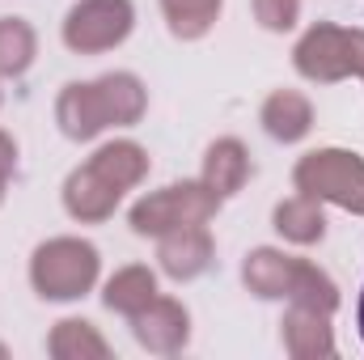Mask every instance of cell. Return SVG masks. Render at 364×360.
<instances>
[{"mask_svg": "<svg viewBox=\"0 0 364 360\" xmlns=\"http://www.w3.org/2000/svg\"><path fill=\"white\" fill-rule=\"evenodd\" d=\"M47 348L55 356H106V339L93 331V322H81V318H64Z\"/></svg>", "mask_w": 364, "mask_h": 360, "instance_id": "obj_19", "label": "cell"}, {"mask_svg": "<svg viewBox=\"0 0 364 360\" xmlns=\"http://www.w3.org/2000/svg\"><path fill=\"white\" fill-rule=\"evenodd\" d=\"M157 297V275L149 268H123L110 275V284H106V305L110 309H119V314H127V318H136L149 301Z\"/></svg>", "mask_w": 364, "mask_h": 360, "instance_id": "obj_15", "label": "cell"}, {"mask_svg": "<svg viewBox=\"0 0 364 360\" xmlns=\"http://www.w3.org/2000/svg\"><path fill=\"white\" fill-rule=\"evenodd\" d=\"M292 182L309 199H331L348 212L364 216V162L348 149H314L296 162Z\"/></svg>", "mask_w": 364, "mask_h": 360, "instance_id": "obj_4", "label": "cell"}, {"mask_svg": "<svg viewBox=\"0 0 364 360\" xmlns=\"http://www.w3.org/2000/svg\"><path fill=\"white\" fill-rule=\"evenodd\" d=\"M55 119H60V132L68 140H93L97 132L110 127V110H106V97L102 85H64L60 102H55Z\"/></svg>", "mask_w": 364, "mask_h": 360, "instance_id": "obj_8", "label": "cell"}, {"mask_svg": "<svg viewBox=\"0 0 364 360\" xmlns=\"http://www.w3.org/2000/svg\"><path fill=\"white\" fill-rule=\"evenodd\" d=\"M34 30L26 17H0V77H21L34 64Z\"/></svg>", "mask_w": 364, "mask_h": 360, "instance_id": "obj_17", "label": "cell"}, {"mask_svg": "<svg viewBox=\"0 0 364 360\" xmlns=\"http://www.w3.org/2000/svg\"><path fill=\"white\" fill-rule=\"evenodd\" d=\"M296 73L309 81H343V77H364V30H343V26H314L296 51Z\"/></svg>", "mask_w": 364, "mask_h": 360, "instance_id": "obj_5", "label": "cell"}, {"mask_svg": "<svg viewBox=\"0 0 364 360\" xmlns=\"http://www.w3.org/2000/svg\"><path fill=\"white\" fill-rule=\"evenodd\" d=\"M161 13L174 38H203L220 17V0H161Z\"/></svg>", "mask_w": 364, "mask_h": 360, "instance_id": "obj_18", "label": "cell"}, {"mask_svg": "<svg viewBox=\"0 0 364 360\" xmlns=\"http://www.w3.org/2000/svg\"><path fill=\"white\" fill-rule=\"evenodd\" d=\"M326 318L331 314H322L314 305H292L288 318H284V348L292 356H331L335 344H331Z\"/></svg>", "mask_w": 364, "mask_h": 360, "instance_id": "obj_13", "label": "cell"}, {"mask_svg": "<svg viewBox=\"0 0 364 360\" xmlns=\"http://www.w3.org/2000/svg\"><path fill=\"white\" fill-rule=\"evenodd\" d=\"M136 26L132 0H81L64 17V43L81 55H97L119 47Z\"/></svg>", "mask_w": 364, "mask_h": 360, "instance_id": "obj_6", "label": "cell"}, {"mask_svg": "<svg viewBox=\"0 0 364 360\" xmlns=\"http://www.w3.org/2000/svg\"><path fill=\"white\" fill-rule=\"evenodd\" d=\"M212 233L203 225H186V229H174V233H161V246H157V259H161V271L174 275V280H195L212 268Z\"/></svg>", "mask_w": 364, "mask_h": 360, "instance_id": "obj_10", "label": "cell"}, {"mask_svg": "<svg viewBox=\"0 0 364 360\" xmlns=\"http://www.w3.org/2000/svg\"><path fill=\"white\" fill-rule=\"evenodd\" d=\"M242 280L259 297H292V305H314L322 314H335V305H339V292L326 280V271H318L309 259H292V255H279L267 246L246 255Z\"/></svg>", "mask_w": 364, "mask_h": 360, "instance_id": "obj_1", "label": "cell"}, {"mask_svg": "<svg viewBox=\"0 0 364 360\" xmlns=\"http://www.w3.org/2000/svg\"><path fill=\"white\" fill-rule=\"evenodd\" d=\"M263 127H267V136L284 140V144L309 136V127H314V106H309V97L296 93V90H275L272 97L263 102Z\"/></svg>", "mask_w": 364, "mask_h": 360, "instance_id": "obj_11", "label": "cell"}, {"mask_svg": "<svg viewBox=\"0 0 364 360\" xmlns=\"http://www.w3.org/2000/svg\"><path fill=\"white\" fill-rule=\"evenodd\" d=\"M102 97H106V110H110V127H127V123H136L140 115H144V85H140V77H132V73H106L102 81Z\"/></svg>", "mask_w": 364, "mask_h": 360, "instance_id": "obj_16", "label": "cell"}, {"mask_svg": "<svg viewBox=\"0 0 364 360\" xmlns=\"http://www.w3.org/2000/svg\"><path fill=\"white\" fill-rule=\"evenodd\" d=\"M132 322H136V335L149 352H178L191 335V314L174 297H153Z\"/></svg>", "mask_w": 364, "mask_h": 360, "instance_id": "obj_9", "label": "cell"}, {"mask_svg": "<svg viewBox=\"0 0 364 360\" xmlns=\"http://www.w3.org/2000/svg\"><path fill=\"white\" fill-rule=\"evenodd\" d=\"M246 179H250V157H246L242 140H233V136L216 140V144L208 149V162H203V182H208L220 199H229V195H237V191L246 186Z\"/></svg>", "mask_w": 364, "mask_h": 360, "instance_id": "obj_12", "label": "cell"}, {"mask_svg": "<svg viewBox=\"0 0 364 360\" xmlns=\"http://www.w3.org/2000/svg\"><path fill=\"white\" fill-rule=\"evenodd\" d=\"M17 166V144L0 132V203H4V186H9V174Z\"/></svg>", "mask_w": 364, "mask_h": 360, "instance_id": "obj_21", "label": "cell"}, {"mask_svg": "<svg viewBox=\"0 0 364 360\" xmlns=\"http://www.w3.org/2000/svg\"><path fill=\"white\" fill-rule=\"evenodd\" d=\"M356 327H360V339H364V288H360V309H356Z\"/></svg>", "mask_w": 364, "mask_h": 360, "instance_id": "obj_22", "label": "cell"}, {"mask_svg": "<svg viewBox=\"0 0 364 360\" xmlns=\"http://www.w3.org/2000/svg\"><path fill=\"white\" fill-rule=\"evenodd\" d=\"M220 208V195L208 186V182H174V186H161L153 195H144L136 208H132V229L140 238H161V233H174L186 225H208Z\"/></svg>", "mask_w": 364, "mask_h": 360, "instance_id": "obj_3", "label": "cell"}, {"mask_svg": "<svg viewBox=\"0 0 364 360\" xmlns=\"http://www.w3.org/2000/svg\"><path fill=\"white\" fill-rule=\"evenodd\" d=\"M119 199H123V186L93 162L73 170L68 182H64V208H68L73 221H106L119 208Z\"/></svg>", "mask_w": 364, "mask_h": 360, "instance_id": "obj_7", "label": "cell"}, {"mask_svg": "<svg viewBox=\"0 0 364 360\" xmlns=\"http://www.w3.org/2000/svg\"><path fill=\"white\" fill-rule=\"evenodd\" d=\"M275 229H279L288 242H296V246H314V242H322V233H326V216H322L318 199L292 195V199H284V203L275 208Z\"/></svg>", "mask_w": 364, "mask_h": 360, "instance_id": "obj_14", "label": "cell"}, {"mask_svg": "<svg viewBox=\"0 0 364 360\" xmlns=\"http://www.w3.org/2000/svg\"><path fill=\"white\" fill-rule=\"evenodd\" d=\"M97 280V250L81 238L43 242L30 259V284L43 301H77Z\"/></svg>", "mask_w": 364, "mask_h": 360, "instance_id": "obj_2", "label": "cell"}, {"mask_svg": "<svg viewBox=\"0 0 364 360\" xmlns=\"http://www.w3.org/2000/svg\"><path fill=\"white\" fill-rule=\"evenodd\" d=\"M301 13V0H255V17L267 30H292Z\"/></svg>", "mask_w": 364, "mask_h": 360, "instance_id": "obj_20", "label": "cell"}]
</instances>
